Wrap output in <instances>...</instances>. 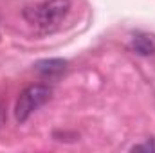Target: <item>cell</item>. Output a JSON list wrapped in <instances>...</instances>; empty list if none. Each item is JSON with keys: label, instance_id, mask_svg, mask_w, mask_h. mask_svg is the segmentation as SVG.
<instances>
[{"label": "cell", "instance_id": "cell-1", "mask_svg": "<svg viewBox=\"0 0 155 153\" xmlns=\"http://www.w3.org/2000/svg\"><path fill=\"white\" fill-rule=\"evenodd\" d=\"M71 11V0H45L36 5L24 9V18L27 24L41 31L56 29Z\"/></svg>", "mask_w": 155, "mask_h": 153}, {"label": "cell", "instance_id": "cell-2", "mask_svg": "<svg viewBox=\"0 0 155 153\" xmlns=\"http://www.w3.org/2000/svg\"><path fill=\"white\" fill-rule=\"evenodd\" d=\"M52 96V88L49 85L36 83V85H29L27 88H24L18 96L16 106H15V115L18 122H25L33 112H36L41 108Z\"/></svg>", "mask_w": 155, "mask_h": 153}, {"label": "cell", "instance_id": "cell-3", "mask_svg": "<svg viewBox=\"0 0 155 153\" xmlns=\"http://www.w3.org/2000/svg\"><path fill=\"white\" fill-rule=\"evenodd\" d=\"M35 67H36V70H38L43 77L52 79V77H58V76H61V74L65 72V69H67V61H63V60H60V58L41 60V61H38V63L35 65Z\"/></svg>", "mask_w": 155, "mask_h": 153}, {"label": "cell", "instance_id": "cell-4", "mask_svg": "<svg viewBox=\"0 0 155 153\" xmlns=\"http://www.w3.org/2000/svg\"><path fill=\"white\" fill-rule=\"evenodd\" d=\"M132 49L141 56L155 54V36L150 33H135L132 36Z\"/></svg>", "mask_w": 155, "mask_h": 153}, {"label": "cell", "instance_id": "cell-5", "mask_svg": "<svg viewBox=\"0 0 155 153\" xmlns=\"http://www.w3.org/2000/svg\"><path fill=\"white\" fill-rule=\"evenodd\" d=\"M134 151H139V150H146V151H155V142L153 141H146L144 144H137L132 148Z\"/></svg>", "mask_w": 155, "mask_h": 153}, {"label": "cell", "instance_id": "cell-6", "mask_svg": "<svg viewBox=\"0 0 155 153\" xmlns=\"http://www.w3.org/2000/svg\"><path fill=\"white\" fill-rule=\"evenodd\" d=\"M4 119H5V114H4V108H2V105H0V126L4 124Z\"/></svg>", "mask_w": 155, "mask_h": 153}]
</instances>
